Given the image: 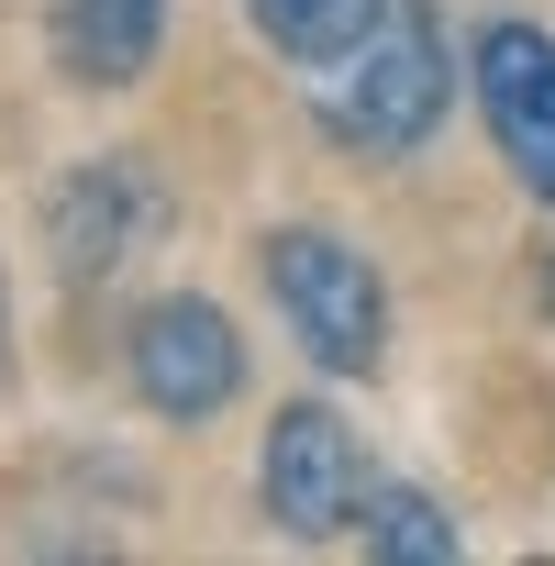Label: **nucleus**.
<instances>
[{
    "mask_svg": "<svg viewBox=\"0 0 555 566\" xmlns=\"http://www.w3.org/2000/svg\"><path fill=\"white\" fill-rule=\"evenodd\" d=\"M444 101H455V56H444L433 0H389L367 45L334 56V78H323V134L356 156H411L444 123Z\"/></svg>",
    "mask_w": 555,
    "mask_h": 566,
    "instance_id": "obj_1",
    "label": "nucleus"
},
{
    "mask_svg": "<svg viewBox=\"0 0 555 566\" xmlns=\"http://www.w3.org/2000/svg\"><path fill=\"white\" fill-rule=\"evenodd\" d=\"M255 277H266L278 323L301 334V356H312V367L367 378V367L389 356V290H378V266H367L345 233H323V222L266 233V244H255Z\"/></svg>",
    "mask_w": 555,
    "mask_h": 566,
    "instance_id": "obj_2",
    "label": "nucleus"
},
{
    "mask_svg": "<svg viewBox=\"0 0 555 566\" xmlns=\"http://www.w3.org/2000/svg\"><path fill=\"white\" fill-rule=\"evenodd\" d=\"M167 211L178 200H167V178L145 156H90V167H67L45 189V255L67 277H112V266H134L167 233Z\"/></svg>",
    "mask_w": 555,
    "mask_h": 566,
    "instance_id": "obj_3",
    "label": "nucleus"
},
{
    "mask_svg": "<svg viewBox=\"0 0 555 566\" xmlns=\"http://www.w3.org/2000/svg\"><path fill=\"white\" fill-rule=\"evenodd\" d=\"M255 489H266V522L278 533L323 544V533H345L367 511V455H356V433L323 400H290L266 422V444H255Z\"/></svg>",
    "mask_w": 555,
    "mask_h": 566,
    "instance_id": "obj_4",
    "label": "nucleus"
},
{
    "mask_svg": "<svg viewBox=\"0 0 555 566\" xmlns=\"http://www.w3.org/2000/svg\"><path fill=\"white\" fill-rule=\"evenodd\" d=\"M123 367H134V400L156 411V422H211V411H233V389H244V345H233V323L211 312V301H156L145 323H134V345H123Z\"/></svg>",
    "mask_w": 555,
    "mask_h": 566,
    "instance_id": "obj_5",
    "label": "nucleus"
},
{
    "mask_svg": "<svg viewBox=\"0 0 555 566\" xmlns=\"http://www.w3.org/2000/svg\"><path fill=\"white\" fill-rule=\"evenodd\" d=\"M467 78H478V112H489L500 167L555 211V34H533V23H489V34L467 45Z\"/></svg>",
    "mask_w": 555,
    "mask_h": 566,
    "instance_id": "obj_6",
    "label": "nucleus"
},
{
    "mask_svg": "<svg viewBox=\"0 0 555 566\" xmlns=\"http://www.w3.org/2000/svg\"><path fill=\"white\" fill-rule=\"evenodd\" d=\"M45 34L78 90H134L167 45V0H45Z\"/></svg>",
    "mask_w": 555,
    "mask_h": 566,
    "instance_id": "obj_7",
    "label": "nucleus"
},
{
    "mask_svg": "<svg viewBox=\"0 0 555 566\" xmlns=\"http://www.w3.org/2000/svg\"><path fill=\"white\" fill-rule=\"evenodd\" d=\"M244 12H255V34H266L278 56L334 67V56H356V45H367V23L389 12V0H244Z\"/></svg>",
    "mask_w": 555,
    "mask_h": 566,
    "instance_id": "obj_8",
    "label": "nucleus"
},
{
    "mask_svg": "<svg viewBox=\"0 0 555 566\" xmlns=\"http://www.w3.org/2000/svg\"><path fill=\"white\" fill-rule=\"evenodd\" d=\"M367 555L389 566H455V522L422 489H367Z\"/></svg>",
    "mask_w": 555,
    "mask_h": 566,
    "instance_id": "obj_9",
    "label": "nucleus"
},
{
    "mask_svg": "<svg viewBox=\"0 0 555 566\" xmlns=\"http://www.w3.org/2000/svg\"><path fill=\"white\" fill-rule=\"evenodd\" d=\"M0 356H12V301H0Z\"/></svg>",
    "mask_w": 555,
    "mask_h": 566,
    "instance_id": "obj_10",
    "label": "nucleus"
},
{
    "mask_svg": "<svg viewBox=\"0 0 555 566\" xmlns=\"http://www.w3.org/2000/svg\"><path fill=\"white\" fill-rule=\"evenodd\" d=\"M544 301H555V266H544Z\"/></svg>",
    "mask_w": 555,
    "mask_h": 566,
    "instance_id": "obj_11",
    "label": "nucleus"
}]
</instances>
